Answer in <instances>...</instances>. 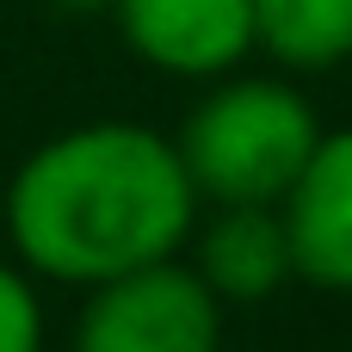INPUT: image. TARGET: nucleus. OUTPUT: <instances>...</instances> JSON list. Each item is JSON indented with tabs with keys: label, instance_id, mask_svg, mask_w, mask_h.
<instances>
[{
	"label": "nucleus",
	"instance_id": "nucleus-6",
	"mask_svg": "<svg viewBox=\"0 0 352 352\" xmlns=\"http://www.w3.org/2000/svg\"><path fill=\"white\" fill-rule=\"evenodd\" d=\"M198 278L217 297H272L291 278L285 217H272V204H223V217L198 241Z\"/></svg>",
	"mask_w": 352,
	"mask_h": 352
},
{
	"label": "nucleus",
	"instance_id": "nucleus-1",
	"mask_svg": "<svg viewBox=\"0 0 352 352\" xmlns=\"http://www.w3.org/2000/svg\"><path fill=\"white\" fill-rule=\"evenodd\" d=\"M192 210L198 192L179 148L142 124H87L56 136L6 192V229L25 266L74 285H105L167 260L186 241Z\"/></svg>",
	"mask_w": 352,
	"mask_h": 352
},
{
	"label": "nucleus",
	"instance_id": "nucleus-9",
	"mask_svg": "<svg viewBox=\"0 0 352 352\" xmlns=\"http://www.w3.org/2000/svg\"><path fill=\"white\" fill-rule=\"evenodd\" d=\"M62 6H111V0H62Z\"/></svg>",
	"mask_w": 352,
	"mask_h": 352
},
{
	"label": "nucleus",
	"instance_id": "nucleus-4",
	"mask_svg": "<svg viewBox=\"0 0 352 352\" xmlns=\"http://www.w3.org/2000/svg\"><path fill=\"white\" fill-rule=\"evenodd\" d=\"M285 241L291 272L328 291H352V130L316 136L303 173L285 192Z\"/></svg>",
	"mask_w": 352,
	"mask_h": 352
},
{
	"label": "nucleus",
	"instance_id": "nucleus-7",
	"mask_svg": "<svg viewBox=\"0 0 352 352\" xmlns=\"http://www.w3.org/2000/svg\"><path fill=\"white\" fill-rule=\"evenodd\" d=\"M254 43L285 68H334L352 56V0H254Z\"/></svg>",
	"mask_w": 352,
	"mask_h": 352
},
{
	"label": "nucleus",
	"instance_id": "nucleus-3",
	"mask_svg": "<svg viewBox=\"0 0 352 352\" xmlns=\"http://www.w3.org/2000/svg\"><path fill=\"white\" fill-rule=\"evenodd\" d=\"M74 352H217V291L167 260L118 272L87 303Z\"/></svg>",
	"mask_w": 352,
	"mask_h": 352
},
{
	"label": "nucleus",
	"instance_id": "nucleus-2",
	"mask_svg": "<svg viewBox=\"0 0 352 352\" xmlns=\"http://www.w3.org/2000/svg\"><path fill=\"white\" fill-rule=\"evenodd\" d=\"M322 124L309 99L285 80H229L217 87L186 136H179V167L198 198L217 204H278L291 179L303 173Z\"/></svg>",
	"mask_w": 352,
	"mask_h": 352
},
{
	"label": "nucleus",
	"instance_id": "nucleus-5",
	"mask_svg": "<svg viewBox=\"0 0 352 352\" xmlns=\"http://www.w3.org/2000/svg\"><path fill=\"white\" fill-rule=\"evenodd\" d=\"M142 62L167 74H223L254 50V0H111Z\"/></svg>",
	"mask_w": 352,
	"mask_h": 352
},
{
	"label": "nucleus",
	"instance_id": "nucleus-8",
	"mask_svg": "<svg viewBox=\"0 0 352 352\" xmlns=\"http://www.w3.org/2000/svg\"><path fill=\"white\" fill-rule=\"evenodd\" d=\"M37 346H43L37 297L12 266H0V352H37Z\"/></svg>",
	"mask_w": 352,
	"mask_h": 352
}]
</instances>
